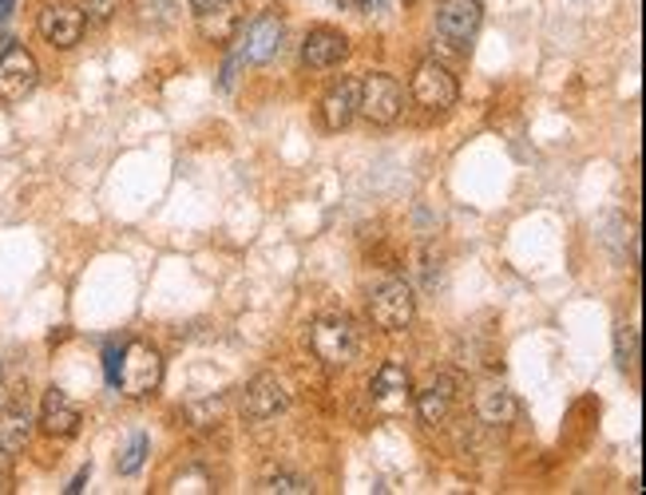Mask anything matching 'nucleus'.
Listing matches in <instances>:
<instances>
[{
  "instance_id": "1",
  "label": "nucleus",
  "mask_w": 646,
  "mask_h": 495,
  "mask_svg": "<svg viewBox=\"0 0 646 495\" xmlns=\"http://www.w3.org/2000/svg\"><path fill=\"white\" fill-rule=\"evenodd\" d=\"M310 349L325 369H349L361 353V333L342 313H325L310 325Z\"/></svg>"
},
{
  "instance_id": "2",
  "label": "nucleus",
  "mask_w": 646,
  "mask_h": 495,
  "mask_svg": "<svg viewBox=\"0 0 646 495\" xmlns=\"http://www.w3.org/2000/svg\"><path fill=\"white\" fill-rule=\"evenodd\" d=\"M163 381V357H159L147 341H127L124 345V357H119V381L115 389L131 396V401H143L151 392L159 389Z\"/></svg>"
},
{
  "instance_id": "3",
  "label": "nucleus",
  "mask_w": 646,
  "mask_h": 495,
  "mask_svg": "<svg viewBox=\"0 0 646 495\" xmlns=\"http://www.w3.org/2000/svg\"><path fill=\"white\" fill-rule=\"evenodd\" d=\"M401 107H405V92H401V83H396L393 76L373 72L357 88V112L366 115L369 124H377V127L396 124Z\"/></svg>"
},
{
  "instance_id": "4",
  "label": "nucleus",
  "mask_w": 646,
  "mask_h": 495,
  "mask_svg": "<svg viewBox=\"0 0 646 495\" xmlns=\"http://www.w3.org/2000/svg\"><path fill=\"white\" fill-rule=\"evenodd\" d=\"M484 9L480 0H440L437 4V36L449 44L452 53H469V44L476 41Z\"/></svg>"
},
{
  "instance_id": "5",
  "label": "nucleus",
  "mask_w": 646,
  "mask_h": 495,
  "mask_svg": "<svg viewBox=\"0 0 646 495\" xmlns=\"http://www.w3.org/2000/svg\"><path fill=\"white\" fill-rule=\"evenodd\" d=\"M408 92H413V100H417L425 112H449L460 100V83L440 60H425V64H417Z\"/></svg>"
},
{
  "instance_id": "6",
  "label": "nucleus",
  "mask_w": 646,
  "mask_h": 495,
  "mask_svg": "<svg viewBox=\"0 0 646 495\" xmlns=\"http://www.w3.org/2000/svg\"><path fill=\"white\" fill-rule=\"evenodd\" d=\"M36 83H41V68H36L28 48L12 41L0 53V104H21L24 95L36 92Z\"/></svg>"
},
{
  "instance_id": "7",
  "label": "nucleus",
  "mask_w": 646,
  "mask_h": 495,
  "mask_svg": "<svg viewBox=\"0 0 646 495\" xmlns=\"http://www.w3.org/2000/svg\"><path fill=\"white\" fill-rule=\"evenodd\" d=\"M413 310H417V301H413V289L405 281H385V286L373 289V298H369V318H373L377 330L385 333H401L413 321Z\"/></svg>"
},
{
  "instance_id": "8",
  "label": "nucleus",
  "mask_w": 646,
  "mask_h": 495,
  "mask_svg": "<svg viewBox=\"0 0 646 495\" xmlns=\"http://www.w3.org/2000/svg\"><path fill=\"white\" fill-rule=\"evenodd\" d=\"M281 41H286V24H281L278 12H258L242 32L239 53L246 64H270L281 53Z\"/></svg>"
},
{
  "instance_id": "9",
  "label": "nucleus",
  "mask_w": 646,
  "mask_h": 495,
  "mask_svg": "<svg viewBox=\"0 0 646 495\" xmlns=\"http://www.w3.org/2000/svg\"><path fill=\"white\" fill-rule=\"evenodd\" d=\"M41 36L53 48H76V44L84 41V28H88V16L72 4H48L41 12V21H36Z\"/></svg>"
},
{
  "instance_id": "10",
  "label": "nucleus",
  "mask_w": 646,
  "mask_h": 495,
  "mask_svg": "<svg viewBox=\"0 0 646 495\" xmlns=\"http://www.w3.org/2000/svg\"><path fill=\"white\" fill-rule=\"evenodd\" d=\"M281 408H286V389H281V381L270 377V372L254 377V381L246 384V392H242V416L254 424L274 421Z\"/></svg>"
},
{
  "instance_id": "11",
  "label": "nucleus",
  "mask_w": 646,
  "mask_h": 495,
  "mask_svg": "<svg viewBox=\"0 0 646 495\" xmlns=\"http://www.w3.org/2000/svg\"><path fill=\"white\" fill-rule=\"evenodd\" d=\"M349 56V41L334 28H313L302 44V64L313 72H325V68H337V64Z\"/></svg>"
},
{
  "instance_id": "12",
  "label": "nucleus",
  "mask_w": 646,
  "mask_h": 495,
  "mask_svg": "<svg viewBox=\"0 0 646 495\" xmlns=\"http://www.w3.org/2000/svg\"><path fill=\"white\" fill-rule=\"evenodd\" d=\"M41 428L56 440H68V436L80 433V408L72 404V396L60 389H48L44 392V404H41Z\"/></svg>"
},
{
  "instance_id": "13",
  "label": "nucleus",
  "mask_w": 646,
  "mask_h": 495,
  "mask_svg": "<svg viewBox=\"0 0 646 495\" xmlns=\"http://www.w3.org/2000/svg\"><path fill=\"white\" fill-rule=\"evenodd\" d=\"M452 401H457V381L437 372V377H428V384L417 392V413L425 424H445L452 413Z\"/></svg>"
},
{
  "instance_id": "14",
  "label": "nucleus",
  "mask_w": 646,
  "mask_h": 495,
  "mask_svg": "<svg viewBox=\"0 0 646 495\" xmlns=\"http://www.w3.org/2000/svg\"><path fill=\"white\" fill-rule=\"evenodd\" d=\"M476 416L492 428H504V424L516 421V396L508 392V384L500 381H484L476 389Z\"/></svg>"
},
{
  "instance_id": "15",
  "label": "nucleus",
  "mask_w": 646,
  "mask_h": 495,
  "mask_svg": "<svg viewBox=\"0 0 646 495\" xmlns=\"http://www.w3.org/2000/svg\"><path fill=\"white\" fill-rule=\"evenodd\" d=\"M357 88H361L357 80H337L334 88L325 92V100H322V124L330 127V131H345V127L354 124V115H357Z\"/></svg>"
},
{
  "instance_id": "16",
  "label": "nucleus",
  "mask_w": 646,
  "mask_h": 495,
  "mask_svg": "<svg viewBox=\"0 0 646 495\" xmlns=\"http://www.w3.org/2000/svg\"><path fill=\"white\" fill-rule=\"evenodd\" d=\"M32 408H28V401H12L4 413H0V452H9V456H16V452H24V444H28V436H32Z\"/></svg>"
},
{
  "instance_id": "17",
  "label": "nucleus",
  "mask_w": 646,
  "mask_h": 495,
  "mask_svg": "<svg viewBox=\"0 0 646 495\" xmlns=\"http://www.w3.org/2000/svg\"><path fill=\"white\" fill-rule=\"evenodd\" d=\"M405 392H408V372H405V365H396V361H385L373 372V381H369V396H373L377 404L396 401V396H405Z\"/></svg>"
},
{
  "instance_id": "18",
  "label": "nucleus",
  "mask_w": 646,
  "mask_h": 495,
  "mask_svg": "<svg viewBox=\"0 0 646 495\" xmlns=\"http://www.w3.org/2000/svg\"><path fill=\"white\" fill-rule=\"evenodd\" d=\"M615 353H619V369L631 372V377H638V357H643V349H638V330H635V325H623V330H619Z\"/></svg>"
},
{
  "instance_id": "19",
  "label": "nucleus",
  "mask_w": 646,
  "mask_h": 495,
  "mask_svg": "<svg viewBox=\"0 0 646 495\" xmlns=\"http://www.w3.org/2000/svg\"><path fill=\"white\" fill-rule=\"evenodd\" d=\"M234 24H239V16H234V4L222 12H207V16H198V28H203V36L207 41H227L230 32H234Z\"/></svg>"
},
{
  "instance_id": "20",
  "label": "nucleus",
  "mask_w": 646,
  "mask_h": 495,
  "mask_svg": "<svg viewBox=\"0 0 646 495\" xmlns=\"http://www.w3.org/2000/svg\"><path fill=\"white\" fill-rule=\"evenodd\" d=\"M147 452H151V440H147L143 433H136L131 440H127V448L119 452V475H136L139 468H143V460H147Z\"/></svg>"
},
{
  "instance_id": "21",
  "label": "nucleus",
  "mask_w": 646,
  "mask_h": 495,
  "mask_svg": "<svg viewBox=\"0 0 646 495\" xmlns=\"http://www.w3.org/2000/svg\"><path fill=\"white\" fill-rule=\"evenodd\" d=\"M136 12L143 24L163 28V24L171 21V12H175V0H136Z\"/></svg>"
},
{
  "instance_id": "22",
  "label": "nucleus",
  "mask_w": 646,
  "mask_h": 495,
  "mask_svg": "<svg viewBox=\"0 0 646 495\" xmlns=\"http://www.w3.org/2000/svg\"><path fill=\"white\" fill-rule=\"evenodd\" d=\"M262 492H278V495H305L313 492V484L305 480V475H293V472H278L270 475L266 484H262Z\"/></svg>"
},
{
  "instance_id": "23",
  "label": "nucleus",
  "mask_w": 646,
  "mask_h": 495,
  "mask_svg": "<svg viewBox=\"0 0 646 495\" xmlns=\"http://www.w3.org/2000/svg\"><path fill=\"white\" fill-rule=\"evenodd\" d=\"M119 357H124V345H107L104 349V372L112 389H115V381H119Z\"/></svg>"
},
{
  "instance_id": "24",
  "label": "nucleus",
  "mask_w": 646,
  "mask_h": 495,
  "mask_svg": "<svg viewBox=\"0 0 646 495\" xmlns=\"http://www.w3.org/2000/svg\"><path fill=\"white\" fill-rule=\"evenodd\" d=\"M242 64H246V60H242V53H234L227 64H222V76H219V88H222V92H230V88H234V80H239V68H242Z\"/></svg>"
},
{
  "instance_id": "25",
  "label": "nucleus",
  "mask_w": 646,
  "mask_h": 495,
  "mask_svg": "<svg viewBox=\"0 0 646 495\" xmlns=\"http://www.w3.org/2000/svg\"><path fill=\"white\" fill-rule=\"evenodd\" d=\"M112 12H115V0H88V16H92V21L104 24Z\"/></svg>"
},
{
  "instance_id": "26",
  "label": "nucleus",
  "mask_w": 646,
  "mask_h": 495,
  "mask_svg": "<svg viewBox=\"0 0 646 495\" xmlns=\"http://www.w3.org/2000/svg\"><path fill=\"white\" fill-rule=\"evenodd\" d=\"M234 0H191V9H195V16H207V12H222L230 9Z\"/></svg>"
},
{
  "instance_id": "27",
  "label": "nucleus",
  "mask_w": 646,
  "mask_h": 495,
  "mask_svg": "<svg viewBox=\"0 0 646 495\" xmlns=\"http://www.w3.org/2000/svg\"><path fill=\"white\" fill-rule=\"evenodd\" d=\"M84 484H88V468H84V472H80V475H76V480H72V484H68V487H64V492L76 495V492H84Z\"/></svg>"
},
{
  "instance_id": "28",
  "label": "nucleus",
  "mask_w": 646,
  "mask_h": 495,
  "mask_svg": "<svg viewBox=\"0 0 646 495\" xmlns=\"http://www.w3.org/2000/svg\"><path fill=\"white\" fill-rule=\"evenodd\" d=\"M357 9H361V12H381V9H385V0H357Z\"/></svg>"
},
{
  "instance_id": "29",
  "label": "nucleus",
  "mask_w": 646,
  "mask_h": 495,
  "mask_svg": "<svg viewBox=\"0 0 646 495\" xmlns=\"http://www.w3.org/2000/svg\"><path fill=\"white\" fill-rule=\"evenodd\" d=\"M12 9H16V0H0V24H9Z\"/></svg>"
},
{
  "instance_id": "30",
  "label": "nucleus",
  "mask_w": 646,
  "mask_h": 495,
  "mask_svg": "<svg viewBox=\"0 0 646 495\" xmlns=\"http://www.w3.org/2000/svg\"><path fill=\"white\" fill-rule=\"evenodd\" d=\"M334 9H342V12H354L357 9V0H330Z\"/></svg>"
},
{
  "instance_id": "31",
  "label": "nucleus",
  "mask_w": 646,
  "mask_h": 495,
  "mask_svg": "<svg viewBox=\"0 0 646 495\" xmlns=\"http://www.w3.org/2000/svg\"><path fill=\"white\" fill-rule=\"evenodd\" d=\"M0 381H4V372H0Z\"/></svg>"
}]
</instances>
